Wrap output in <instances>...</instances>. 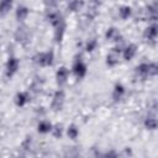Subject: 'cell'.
<instances>
[{"instance_id": "obj_21", "label": "cell", "mask_w": 158, "mask_h": 158, "mask_svg": "<svg viewBox=\"0 0 158 158\" xmlns=\"http://www.w3.org/2000/svg\"><path fill=\"white\" fill-rule=\"evenodd\" d=\"M96 46H98L96 40H89L88 43H86V46H85V49H86L88 52H93V51L96 48Z\"/></svg>"}, {"instance_id": "obj_9", "label": "cell", "mask_w": 158, "mask_h": 158, "mask_svg": "<svg viewBox=\"0 0 158 158\" xmlns=\"http://www.w3.org/2000/svg\"><path fill=\"white\" fill-rule=\"evenodd\" d=\"M28 100H30L28 94H27V93H23V91L19 93V94L16 95V98H15V102H16L17 106H23V105H26V104L28 102Z\"/></svg>"}, {"instance_id": "obj_6", "label": "cell", "mask_w": 158, "mask_h": 158, "mask_svg": "<svg viewBox=\"0 0 158 158\" xmlns=\"http://www.w3.org/2000/svg\"><path fill=\"white\" fill-rule=\"evenodd\" d=\"M28 31H27V28L26 27H19L17 30H16V32H15V38L19 41V42H21V43H25V42H27L28 41Z\"/></svg>"}, {"instance_id": "obj_5", "label": "cell", "mask_w": 158, "mask_h": 158, "mask_svg": "<svg viewBox=\"0 0 158 158\" xmlns=\"http://www.w3.org/2000/svg\"><path fill=\"white\" fill-rule=\"evenodd\" d=\"M68 75H69L68 69H67L65 67H60V68L58 69V72H57V75H56V78H57V84L60 85V86L64 85V84L67 83Z\"/></svg>"}, {"instance_id": "obj_8", "label": "cell", "mask_w": 158, "mask_h": 158, "mask_svg": "<svg viewBox=\"0 0 158 158\" xmlns=\"http://www.w3.org/2000/svg\"><path fill=\"white\" fill-rule=\"evenodd\" d=\"M123 95H125V88L121 84H116L112 91V99L115 101H120L123 98Z\"/></svg>"}, {"instance_id": "obj_18", "label": "cell", "mask_w": 158, "mask_h": 158, "mask_svg": "<svg viewBox=\"0 0 158 158\" xmlns=\"http://www.w3.org/2000/svg\"><path fill=\"white\" fill-rule=\"evenodd\" d=\"M67 133H68V137H69V138L75 139V138L78 137V135H79V130L77 128L75 125H70V126L68 127V130H67Z\"/></svg>"}, {"instance_id": "obj_24", "label": "cell", "mask_w": 158, "mask_h": 158, "mask_svg": "<svg viewBox=\"0 0 158 158\" xmlns=\"http://www.w3.org/2000/svg\"><path fill=\"white\" fill-rule=\"evenodd\" d=\"M30 146H31V138H30V137H27V138H26V141L22 143V147H23L25 149H27Z\"/></svg>"}, {"instance_id": "obj_23", "label": "cell", "mask_w": 158, "mask_h": 158, "mask_svg": "<svg viewBox=\"0 0 158 158\" xmlns=\"http://www.w3.org/2000/svg\"><path fill=\"white\" fill-rule=\"evenodd\" d=\"M43 2H44V5L47 6L48 10L53 9V7L57 5V0H43Z\"/></svg>"}, {"instance_id": "obj_17", "label": "cell", "mask_w": 158, "mask_h": 158, "mask_svg": "<svg viewBox=\"0 0 158 158\" xmlns=\"http://www.w3.org/2000/svg\"><path fill=\"white\" fill-rule=\"evenodd\" d=\"M83 7V0H70L68 4V9L72 11H78Z\"/></svg>"}, {"instance_id": "obj_3", "label": "cell", "mask_w": 158, "mask_h": 158, "mask_svg": "<svg viewBox=\"0 0 158 158\" xmlns=\"http://www.w3.org/2000/svg\"><path fill=\"white\" fill-rule=\"evenodd\" d=\"M63 104H64V93L62 90H58L54 96H53V100H52V109L58 111L63 107Z\"/></svg>"}, {"instance_id": "obj_16", "label": "cell", "mask_w": 158, "mask_h": 158, "mask_svg": "<svg viewBox=\"0 0 158 158\" xmlns=\"http://www.w3.org/2000/svg\"><path fill=\"white\" fill-rule=\"evenodd\" d=\"M106 38L110 40V41H118L120 38V33L116 28H109V31L106 32Z\"/></svg>"}, {"instance_id": "obj_10", "label": "cell", "mask_w": 158, "mask_h": 158, "mask_svg": "<svg viewBox=\"0 0 158 158\" xmlns=\"http://www.w3.org/2000/svg\"><path fill=\"white\" fill-rule=\"evenodd\" d=\"M106 59H107V60H106L107 65H110V67L116 65V64L118 63V53H117V48H115L111 53H109Z\"/></svg>"}, {"instance_id": "obj_7", "label": "cell", "mask_w": 158, "mask_h": 158, "mask_svg": "<svg viewBox=\"0 0 158 158\" xmlns=\"http://www.w3.org/2000/svg\"><path fill=\"white\" fill-rule=\"evenodd\" d=\"M136 73H137V75L139 77V78H147V77H149L151 74H149V64L148 63H141L137 68H136Z\"/></svg>"}, {"instance_id": "obj_2", "label": "cell", "mask_w": 158, "mask_h": 158, "mask_svg": "<svg viewBox=\"0 0 158 158\" xmlns=\"http://www.w3.org/2000/svg\"><path fill=\"white\" fill-rule=\"evenodd\" d=\"M73 72L77 78H83L86 74V65L80 58H77L74 64H73Z\"/></svg>"}, {"instance_id": "obj_1", "label": "cell", "mask_w": 158, "mask_h": 158, "mask_svg": "<svg viewBox=\"0 0 158 158\" xmlns=\"http://www.w3.org/2000/svg\"><path fill=\"white\" fill-rule=\"evenodd\" d=\"M35 62L42 67H47V65H51L53 63V53L52 52H42V53H38L36 57H35Z\"/></svg>"}, {"instance_id": "obj_13", "label": "cell", "mask_w": 158, "mask_h": 158, "mask_svg": "<svg viewBox=\"0 0 158 158\" xmlns=\"http://www.w3.org/2000/svg\"><path fill=\"white\" fill-rule=\"evenodd\" d=\"M49 131H52L51 122H48L46 120L40 121V123H38V132H41V133H48Z\"/></svg>"}, {"instance_id": "obj_4", "label": "cell", "mask_w": 158, "mask_h": 158, "mask_svg": "<svg viewBox=\"0 0 158 158\" xmlns=\"http://www.w3.org/2000/svg\"><path fill=\"white\" fill-rule=\"evenodd\" d=\"M17 69H19V60L15 57L9 58L7 64H6V74H7V77H12L17 72Z\"/></svg>"}, {"instance_id": "obj_22", "label": "cell", "mask_w": 158, "mask_h": 158, "mask_svg": "<svg viewBox=\"0 0 158 158\" xmlns=\"http://www.w3.org/2000/svg\"><path fill=\"white\" fill-rule=\"evenodd\" d=\"M52 131H53V135H54L56 137H60V136H62V132H63L60 125H56L54 127H52Z\"/></svg>"}, {"instance_id": "obj_14", "label": "cell", "mask_w": 158, "mask_h": 158, "mask_svg": "<svg viewBox=\"0 0 158 158\" xmlns=\"http://www.w3.org/2000/svg\"><path fill=\"white\" fill-rule=\"evenodd\" d=\"M28 15V9L25 6H19L16 10V19L19 21H23Z\"/></svg>"}, {"instance_id": "obj_12", "label": "cell", "mask_w": 158, "mask_h": 158, "mask_svg": "<svg viewBox=\"0 0 158 158\" xmlns=\"http://www.w3.org/2000/svg\"><path fill=\"white\" fill-rule=\"evenodd\" d=\"M135 54H136V47L133 44H130L123 49V58L126 60H130L131 58H133Z\"/></svg>"}, {"instance_id": "obj_11", "label": "cell", "mask_w": 158, "mask_h": 158, "mask_svg": "<svg viewBox=\"0 0 158 158\" xmlns=\"http://www.w3.org/2000/svg\"><path fill=\"white\" fill-rule=\"evenodd\" d=\"M12 5V0H0V15H6Z\"/></svg>"}, {"instance_id": "obj_19", "label": "cell", "mask_w": 158, "mask_h": 158, "mask_svg": "<svg viewBox=\"0 0 158 158\" xmlns=\"http://www.w3.org/2000/svg\"><path fill=\"white\" fill-rule=\"evenodd\" d=\"M118 15L121 19H128V16L131 15V7L130 6H122L120 10H118Z\"/></svg>"}, {"instance_id": "obj_20", "label": "cell", "mask_w": 158, "mask_h": 158, "mask_svg": "<svg viewBox=\"0 0 158 158\" xmlns=\"http://www.w3.org/2000/svg\"><path fill=\"white\" fill-rule=\"evenodd\" d=\"M144 125H146V127H148L149 130H154L156 126H157V121H156L154 117H147Z\"/></svg>"}, {"instance_id": "obj_15", "label": "cell", "mask_w": 158, "mask_h": 158, "mask_svg": "<svg viewBox=\"0 0 158 158\" xmlns=\"http://www.w3.org/2000/svg\"><path fill=\"white\" fill-rule=\"evenodd\" d=\"M144 36H146V38L154 41V40H156V37H157V26H156V25H152L151 27H148V28L146 30Z\"/></svg>"}]
</instances>
